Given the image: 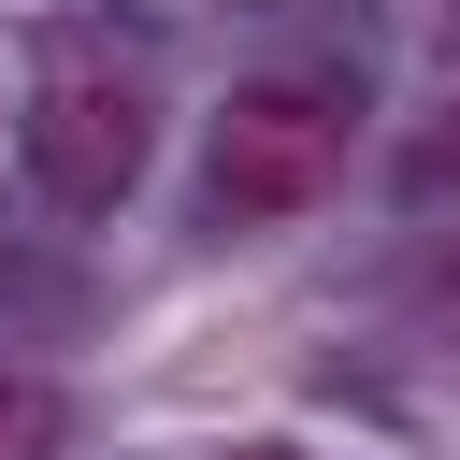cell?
I'll return each mask as SVG.
<instances>
[{
	"label": "cell",
	"instance_id": "obj_1",
	"mask_svg": "<svg viewBox=\"0 0 460 460\" xmlns=\"http://www.w3.org/2000/svg\"><path fill=\"white\" fill-rule=\"evenodd\" d=\"M345 172V86H230V115H216V158H201V201H216V230H273V216H302L316 187Z\"/></svg>",
	"mask_w": 460,
	"mask_h": 460
},
{
	"label": "cell",
	"instance_id": "obj_2",
	"mask_svg": "<svg viewBox=\"0 0 460 460\" xmlns=\"http://www.w3.org/2000/svg\"><path fill=\"white\" fill-rule=\"evenodd\" d=\"M144 72L129 58H101V43H58L43 58V86H29V158H43V187L58 201H129L144 187Z\"/></svg>",
	"mask_w": 460,
	"mask_h": 460
},
{
	"label": "cell",
	"instance_id": "obj_3",
	"mask_svg": "<svg viewBox=\"0 0 460 460\" xmlns=\"http://www.w3.org/2000/svg\"><path fill=\"white\" fill-rule=\"evenodd\" d=\"M58 446H72V402L43 374H0V460H58Z\"/></svg>",
	"mask_w": 460,
	"mask_h": 460
},
{
	"label": "cell",
	"instance_id": "obj_4",
	"mask_svg": "<svg viewBox=\"0 0 460 460\" xmlns=\"http://www.w3.org/2000/svg\"><path fill=\"white\" fill-rule=\"evenodd\" d=\"M230 460H288V446H230Z\"/></svg>",
	"mask_w": 460,
	"mask_h": 460
}]
</instances>
